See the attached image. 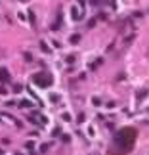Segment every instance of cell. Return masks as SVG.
Masks as SVG:
<instances>
[{"mask_svg":"<svg viewBox=\"0 0 149 155\" xmlns=\"http://www.w3.org/2000/svg\"><path fill=\"white\" fill-rule=\"evenodd\" d=\"M136 136H138V132L134 128H123V130H119L115 134V144L119 145L120 149H124V151H130V149L134 148Z\"/></svg>","mask_w":149,"mask_h":155,"instance_id":"cell-1","label":"cell"},{"mask_svg":"<svg viewBox=\"0 0 149 155\" xmlns=\"http://www.w3.org/2000/svg\"><path fill=\"white\" fill-rule=\"evenodd\" d=\"M33 80H34V84H38V86H50L52 84V77L46 75V73H37V75L33 77Z\"/></svg>","mask_w":149,"mask_h":155,"instance_id":"cell-2","label":"cell"},{"mask_svg":"<svg viewBox=\"0 0 149 155\" xmlns=\"http://www.w3.org/2000/svg\"><path fill=\"white\" fill-rule=\"evenodd\" d=\"M0 80L2 83H10V75H8L6 69H0Z\"/></svg>","mask_w":149,"mask_h":155,"instance_id":"cell-3","label":"cell"},{"mask_svg":"<svg viewBox=\"0 0 149 155\" xmlns=\"http://www.w3.org/2000/svg\"><path fill=\"white\" fill-rule=\"evenodd\" d=\"M71 13H73L75 19H80V17H79V12H76V10H71Z\"/></svg>","mask_w":149,"mask_h":155,"instance_id":"cell-4","label":"cell"}]
</instances>
